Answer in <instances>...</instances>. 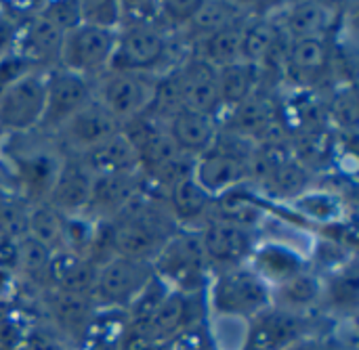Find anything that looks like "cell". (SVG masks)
I'll list each match as a JSON object with an SVG mask.
<instances>
[{
    "label": "cell",
    "instance_id": "6da1fadb",
    "mask_svg": "<svg viewBox=\"0 0 359 350\" xmlns=\"http://www.w3.org/2000/svg\"><path fill=\"white\" fill-rule=\"evenodd\" d=\"M0 149H4L8 191L25 204L46 202L65 155L55 136L40 130L8 134Z\"/></svg>",
    "mask_w": 359,
    "mask_h": 350
},
{
    "label": "cell",
    "instance_id": "7a4b0ae2",
    "mask_svg": "<svg viewBox=\"0 0 359 350\" xmlns=\"http://www.w3.org/2000/svg\"><path fill=\"white\" fill-rule=\"evenodd\" d=\"M202 296L210 317L252 321L271 307V288L248 265L212 271Z\"/></svg>",
    "mask_w": 359,
    "mask_h": 350
},
{
    "label": "cell",
    "instance_id": "3957f363",
    "mask_svg": "<svg viewBox=\"0 0 359 350\" xmlns=\"http://www.w3.org/2000/svg\"><path fill=\"white\" fill-rule=\"evenodd\" d=\"M154 273L170 290L183 294H202L212 271L208 267L198 231L179 229L156 256Z\"/></svg>",
    "mask_w": 359,
    "mask_h": 350
},
{
    "label": "cell",
    "instance_id": "277c9868",
    "mask_svg": "<svg viewBox=\"0 0 359 350\" xmlns=\"http://www.w3.org/2000/svg\"><path fill=\"white\" fill-rule=\"evenodd\" d=\"M172 44L175 34H168L162 27L120 29L109 69L162 74L177 67L172 63Z\"/></svg>",
    "mask_w": 359,
    "mask_h": 350
},
{
    "label": "cell",
    "instance_id": "5b68a950",
    "mask_svg": "<svg viewBox=\"0 0 359 350\" xmlns=\"http://www.w3.org/2000/svg\"><path fill=\"white\" fill-rule=\"evenodd\" d=\"M158 74L107 69L93 80V99L103 105L120 124L145 113L154 99Z\"/></svg>",
    "mask_w": 359,
    "mask_h": 350
},
{
    "label": "cell",
    "instance_id": "8992f818",
    "mask_svg": "<svg viewBox=\"0 0 359 350\" xmlns=\"http://www.w3.org/2000/svg\"><path fill=\"white\" fill-rule=\"evenodd\" d=\"M48 69H34L0 88V126L6 134L36 132L46 101Z\"/></svg>",
    "mask_w": 359,
    "mask_h": 350
},
{
    "label": "cell",
    "instance_id": "52a82bcc",
    "mask_svg": "<svg viewBox=\"0 0 359 350\" xmlns=\"http://www.w3.org/2000/svg\"><path fill=\"white\" fill-rule=\"evenodd\" d=\"M116 38L118 31L97 29L80 23L78 27L63 34L57 67L84 76L93 82L109 69Z\"/></svg>",
    "mask_w": 359,
    "mask_h": 350
},
{
    "label": "cell",
    "instance_id": "ba28073f",
    "mask_svg": "<svg viewBox=\"0 0 359 350\" xmlns=\"http://www.w3.org/2000/svg\"><path fill=\"white\" fill-rule=\"evenodd\" d=\"M154 265L133 260L124 256H111L99 267L97 284L93 292L95 307L124 309L137 298V294L151 281Z\"/></svg>",
    "mask_w": 359,
    "mask_h": 350
},
{
    "label": "cell",
    "instance_id": "9c48e42d",
    "mask_svg": "<svg viewBox=\"0 0 359 350\" xmlns=\"http://www.w3.org/2000/svg\"><path fill=\"white\" fill-rule=\"evenodd\" d=\"M221 130H227L244 141L261 143L273 136H288L280 122L278 97L265 86L255 90L238 107L219 118Z\"/></svg>",
    "mask_w": 359,
    "mask_h": 350
},
{
    "label": "cell",
    "instance_id": "30bf717a",
    "mask_svg": "<svg viewBox=\"0 0 359 350\" xmlns=\"http://www.w3.org/2000/svg\"><path fill=\"white\" fill-rule=\"evenodd\" d=\"M93 101V82L84 76L53 67L46 74V101L40 132L55 136L57 130Z\"/></svg>",
    "mask_w": 359,
    "mask_h": 350
},
{
    "label": "cell",
    "instance_id": "8fae6325",
    "mask_svg": "<svg viewBox=\"0 0 359 350\" xmlns=\"http://www.w3.org/2000/svg\"><path fill=\"white\" fill-rule=\"evenodd\" d=\"M332 67L328 38L288 40L282 80L290 90H318Z\"/></svg>",
    "mask_w": 359,
    "mask_h": 350
},
{
    "label": "cell",
    "instance_id": "7c38bea8",
    "mask_svg": "<svg viewBox=\"0 0 359 350\" xmlns=\"http://www.w3.org/2000/svg\"><path fill=\"white\" fill-rule=\"evenodd\" d=\"M122 130V124L95 99L82 107L78 113H74L55 134L57 145L63 149V153L82 155L107 139L116 136Z\"/></svg>",
    "mask_w": 359,
    "mask_h": 350
},
{
    "label": "cell",
    "instance_id": "4fadbf2b",
    "mask_svg": "<svg viewBox=\"0 0 359 350\" xmlns=\"http://www.w3.org/2000/svg\"><path fill=\"white\" fill-rule=\"evenodd\" d=\"M196 231L200 235V244L204 248L210 271L248 265L250 254L259 241V233L212 218H208Z\"/></svg>",
    "mask_w": 359,
    "mask_h": 350
},
{
    "label": "cell",
    "instance_id": "5bb4252c",
    "mask_svg": "<svg viewBox=\"0 0 359 350\" xmlns=\"http://www.w3.org/2000/svg\"><path fill=\"white\" fill-rule=\"evenodd\" d=\"M309 336V317L292 315L276 307L248 321L244 350H286Z\"/></svg>",
    "mask_w": 359,
    "mask_h": 350
},
{
    "label": "cell",
    "instance_id": "9a60e30c",
    "mask_svg": "<svg viewBox=\"0 0 359 350\" xmlns=\"http://www.w3.org/2000/svg\"><path fill=\"white\" fill-rule=\"evenodd\" d=\"M95 176L78 155L65 153L46 202L63 216L86 214Z\"/></svg>",
    "mask_w": 359,
    "mask_h": 350
},
{
    "label": "cell",
    "instance_id": "2e32d148",
    "mask_svg": "<svg viewBox=\"0 0 359 350\" xmlns=\"http://www.w3.org/2000/svg\"><path fill=\"white\" fill-rule=\"evenodd\" d=\"M248 267L269 288H276L286 279L311 269L307 254L297 246L280 239H261V237L250 254Z\"/></svg>",
    "mask_w": 359,
    "mask_h": 350
},
{
    "label": "cell",
    "instance_id": "e0dca14e",
    "mask_svg": "<svg viewBox=\"0 0 359 350\" xmlns=\"http://www.w3.org/2000/svg\"><path fill=\"white\" fill-rule=\"evenodd\" d=\"M194 178L215 200L227 191L248 185L246 158L212 145V149L196 158Z\"/></svg>",
    "mask_w": 359,
    "mask_h": 350
},
{
    "label": "cell",
    "instance_id": "ac0fdd59",
    "mask_svg": "<svg viewBox=\"0 0 359 350\" xmlns=\"http://www.w3.org/2000/svg\"><path fill=\"white\" fill-rule=\"evenodd\" d=\"M181 103L183 109L210 113L217 118L219 113V80L217 69L202 59L187 55L177 65Z\"/></svg>",
    "mask_w": 359,
    "mask_h": 350
},
{
    "label": "cell",
    "instance_id": "d6986e66",
    "mask_svg": "<svg viewBox=\"0 0 359 350\" xmlns=\"http://www.w3.org/2000/svg\"><path fill=\"white\" fill-rule=\"evenodd\" d=\"M97 273H99V265H95L93 260H88L72 250H57L53 254L48 271H46V288L44 290L93 298Z\"/></svg>",
    "mask_w": 359,
    "mask_h": 350
},
{
    "label": "cell",
    "instance_id": "ffe728a7",
    "mask_svg": "<svg viewBox=\"0 0 359 350\" xmlns=\"http://www.w3.org/2000/svg\"><path fill=\"white\" fill-rule=\"evenodd\" d=\"M63 34L53 27L40 13L17 25L15 50L38 69H53L59 63Z\"/></svg>",
    "mask_w": 359,
    "mask_h": 350
},
{
    "label": "cell",
    "instance_id": "44dd1931",
    "mask_svg": "<svg viewBox=\"0 0 359 350\" xmlns=\"http://www.w3.org/2000/svg\"><path fill=\"white\" fill-rule=\"evenodd\" d=\"M143 187L145 178L141 172L97 176L93 183V195L86 214L95 220H114Z\"/></svg>",
    "mask_w": 359,
    "mask_h": 350
},
{
    "label": "cell",
    "instance_id": "7402d4cb",
    "mask_svg": "<svg viewBox=\"0 0 359 350\" xmlns=\"http://www.w3.org/2000/svg\"><path fill=\"white\" fill-rule=\"evenodd\" d=\"M219 120L210 113L181 109L166 122V130L179 151L191 158H200L208 149H212L219 136Z\"/></svg>",
    "mask_w": 359,
    "mask_h": 350
},
{
    "label": "cell",
    "instance_id": "603a6c76",
    "mask_svg": "<svg viewBox=\"0 0 359 350\" xmlns=\"http://www.w3.org/2000/svg\"><path fill=\"white\" fill-rule=\"evenodd\" d=\"M280 8L282 13L276 15V19L288 40L326 38L337 17L332 4L326 2H292L282 4Z\"/></svg>",
    "mask_w": 359,
    "mask_h": 350
},
{
    "label": "cell",
    "instance_id": "cb8c5ba5",
    "mask_svg": "<svg viewBox=\"0 0 359 350\" xmlns=\"http://www.w3.org/2000/svg\"><path fill=\"white\" fill-rule=\"evenodd\" d=\"M324 277L307 269L271 288V307L292 315L311 317V313L324 302Z\"/></svg>",
    "mask_w": 359,
    "mask_h": 350
},
{
    "label": "cell",
    "instance_id": "d4e9b609",
    "mask_svg": "<svg viewBox=\"0 0 359 350\" xmlns=\"http://www.w3.org/2000/svg\"><path fill=\"white\" fill-rule=\"evenodd\" d=\"M164 202L179 229H200L210 214L212 197L196 183L194 174L170 185L164 191Z\"/></svg>",
    "mask_w": 359,
    "mask_h": 350
},
{
    "label": "cell",
    "instance_id": "484cf974",
    "mask_svg": "<svg viewBox=\"0 0 359 350\" xmlns=\"http://www.w3.org/2000/svg\"><path fill=\"white\" fill-rule=\"evenodd\" d=\"M84 166L90 170V174L97 176H118V174H135L139 170V160L135 147L128 143V139L122 134V130L101 143L99 147L78 155Z\"/></svg>",
    "mask_w": 359,
    "mask_h": 350
},
{
    "label": "cell",
    "instance_id": "4316f807",
    "mask_svg": "<svg viewBox=\"0 0 359 350\" xmlns=\"http://www.w3.org/2000/svg\"><path fill=\"white\" fill-rule=\"evenodd\" d=\"M196 294H183L177 290H170L164 300L160 302L158 311L154 313L145 336L151 338L158 346L162 342L175 340V336L183 334L189 326V315H191V298Z\"/></svg>",
    "mask_w": 359,
    "mask_h": 350
},
{
    "label": "cell",
    "instance_id": "83f0119b",
    "mask_svg": "<svg viewBox=\"0 0 359 350\" xmlns=\"http://www.w3.org/2000/svg\"><path fill=\"white\" fill-rule=\"evenodd\" d=\"M189 55L202 59L215 69L242 61V23L221 27L189 44Z\"/></svg>",
    "mask_w": 359,
    "mask_h": 350
},
{
    "label": "cell",
    "instance_id": "f1b7e54d",
    "mask_svg": "<svg viewBox=\"0 0 359 350\" xmlns=\"http://www.w3.org/2000/svg\"><path fill=\"white\" fill-rule=\"evenodd\" d=\"M217 80H219V113L225 115L233 107H238L244 99H248L255 90H259L261 84V74L255 65L250 63H236L217 69Z\"/></svg>",
    "mask_w": 359,
    "mask_h": 350
},
{
    "label": "cell",
    "instance_id": "f546056e",
    "mask_svg": "<svg viewBox=\"0 0 359 350\" xmlns=\"http://www.w3.org/2000/svg\"><path fill=\"white\" fill-rule=\"evenodd\" d=\"M261 189L267 191L271 200L292 204L311 189V172L294 158H288L271 172V176L265 181Z\"/></svg>",
    "mask_w": 359,
    "mask_h": 350
},
{
    "label": "cell",
    "instance_id": "4dcf8cb0",
    "mask_svg": "<svg viewBox=\"0 0 359 350\" xmlns=\"http://www.w3.org/2000/svg\"><path fill=\"white\" fill-rule=\"evenodd\" d=\"M46 307H48L50 317H55V321L67 330L86 328L93 321L95 311H97L93 298L74 296V294L55 292V290H46Z\"/></svg>",
    "mask_w": 359,
    "mask_h": 350
},
{
    "label": "cell",
    "instance_id": "1f68e13d",
    "mask_svg": "<svg viewBox=\"0 0 359 350\" xmlns=\"http://www.w3.org/2000/svg\"><path fill=\"white\" fill-rule=\"evenodd\" d=\"M65 216L59 214L48 202L29 204L27 208V235L50 250H63Z\"/></svg>",
    "mask_w": 359,
    "mask_h": 350
},
{
    "label": "cell",
    "instance_id": "d6a6232c",
    "mask_svg": "<svg viewBox=\"0 0 359 350\" xmlns=\"http://www.w3.org/2000/svg\"><path fill=\"white\" fill-rule=\"evenodd\" d=\"M292 208L297 210L299 216L320 223L322 227L345 220V202L341 195H334L330 191L309 189L307 193H303L299 200L292 202Z\"/></svg>",
    "mask_w": 359,
    "mask_h": 350
},
{
    "label": "cell",
    "instance_id": "836d02e7",
    "mask_svg": "<svg viewBox=\"0 0 359 350\" xmlns=\"http://www.w3.org/2000/svg\"><path fill=\"white\" fill-rule=\"evenodd\" d=\"M355 262L345 267L343 271L324 277V302L322 307H330L339 313H355L358 309L359 284Z\"/></svg>",
    "mask_w": 359,
    "mask_h": 350
},
{
    "label": "cell",
    "instance_id": "e575fe53",
    "mask_svg": "<svg viewBox=\"0 0 359 350\" xmlns=\"http://www.w3.org/2000/svg\"><path fill=\"white\" fill-rule=\"evenodd\" d=\"M170 292V288L160 279V277H151V281L137 294V298L126 307V315H128V330L126 332H135V334H143L154 317V313L158 311L160 302L164 300V296Z\"/></svg>",
    "mask_w": 359,
    "mask_h": 350
},
{
    "label": "cell",
    "instance_id": "d590c367",
    "mask_svg": "<svg viewBox=\"0 0 359 350\" xmlns=\"http://www.w3.org/2000/svg\"><path fill=\"white\" fill-rule=\"evenodd\" d=\"M55 250L46 248L44 244L32 239L29 235H25L19 241V267H17V275L21 279H25L27 284H36L46 288V271L50 265Z\"/></svg>",
    "mask_w": 359,
    "mask_h": 350
},
{
    "label": "cell",
    "instance_id": "8d00e7d4",
    "mask_svg": "<svg viewBox=\"0 0 359 350\" xmlns=\"http://www.w3.org/2000/svg\"><path fill=\"white\" fill-rule=\"evenodd\" d=\"M326 113H328V124L337 126L345 134H355L359 120L358 92L355 86H341L330 101H326Z\"/></svg>",
    "mask_w": 359,
    "mask_h": 350
},
{
    "label": "cell",
    "instance_id": "74e56055",
    "mask_svg": "<svg viewBox=\"0 0 359 350\" xmlns=\"http://www.w3.org/2000/svg\"><path fill=\"white\" fill-rule=\"evenodd\" d=\"M120 2L122 0H80L82 25L97 29H120Z\"/></svg>",
    "mask_w": 359,
    "mask_h": 350
},
{
    "label": "cell",
    "instance_id": "f35d334b",
    "mask_svg": "<svg viewBox=\"0 0 359 350\" xmlns=\"http://www.w3.org/2000/svg\"><path fill=\"white\" fill-rule=\"evenodd\" d=\"M135 27H162L158 0L120 2V29H135Z\"/></svg>",
    "mask_w": 359,
    "mask_h": 350
},
{
    "label": "cell",
    "instance_id": "ab89813d",
    "mask_svg": "<svg viewBox=\"0 0 359 350\" xmlns=\"http://www.w3.org/2000/svg\"><path fill=\"white\" fill-rule=\"evenodd\" d=\"M40 15L53 27H57L61 34H67L69 29H74L82 23L80 0H46V2H42Z\"/></svg>",
    "mask_w": 359,
    "mask_h": 350
},
{
    "label": "cell",
    "instance_id": "60d3db41",
    "mask_svg": "<svg viewBox=\"0 0 359 350\" xmlns=\"http://www.w3.org/2000/svg\"><path fill=\"white\" fill-rule=\"evenodd\" d=\"M34 69H38V67H34L23 55H19L17 50H11L8 55H4L0 59V88L23 78L25 74H29Z\"/></svg>",
    "mask_w": 359,
    "mask_h": 350
},
{
    "label": "cell",
    "instance_id": "b9f144b4",
    "mask_svg": "<svg viewBox=\"0 0 359 350\" xmlns=\"http://www.w3.org/2000/svg\"><path fill=\"white\" fill-rule=\"evenodd\" d=\"M19 241L6 233L0 231V271H6L11 275H17L19 267Z\"/></svg>",
    "mask_w": 359,
    "mask_h": 350
},
{
    "label": "cell",
    "instance_id": "7bdbcfd3",
    "mask_svg": "<svg viewBox=\"0 0 359 350\" xmlns=\"http://www.w3.org/2000/svg\"><path fill=\"white\" fill-rule=\"evenodd\" d=\"M15 40H17V25L0 13V59L15 50Z\"/></svg>",
    "mask_w": 359,
    "mask_h": 350
},
{
    "label": "cell",
    "instance_id": "ee69618b",
    "mask_svg": "<svg viewBox=\"0 0 359 350\" xmlns=\"http://www.w3.org/2000/svg\"><path fill=\"white\" fill-rule=\"evenodd\" d=\"M120 350H158V344L143 336V334H135V332H126V338L122 340Z\"/></svg>",
    "mask_w": 359,
    "mask_h": 350
},
{
    "label": "cell",
    "instance_id": "f6af8a7d",
    "mask_svg": "<svg viewBox=\"0 0 359 350\" xmlns=\"http://www.w3.org/2000/svg\"><path fill=\"white\" fill-rule=\"evenodd\" d=\"M286 350H322L320 346V342L316 340V338H311V336H307V338H303V340H299L297 344H292V346H288Z\"/></svg>",
    "mask_w": 359,
    "mask_h": 350
},
{
    "label": "cell",
    "instance_id": "bcb514c9",
    "mask_svg": "<svg viewBox=\"0 0 359 350\" xmlns=\"http://www.w3.org/2000/svg\"><path fill=\"white\" fill-rule=\"evenodd\" d=\"M6 136H8V134H6V132H4V128L0 126V147H2V143L6 141Z\"/></svg>",
    "mask_w": 359,
    "mask_h": 350
}]
</instances>
